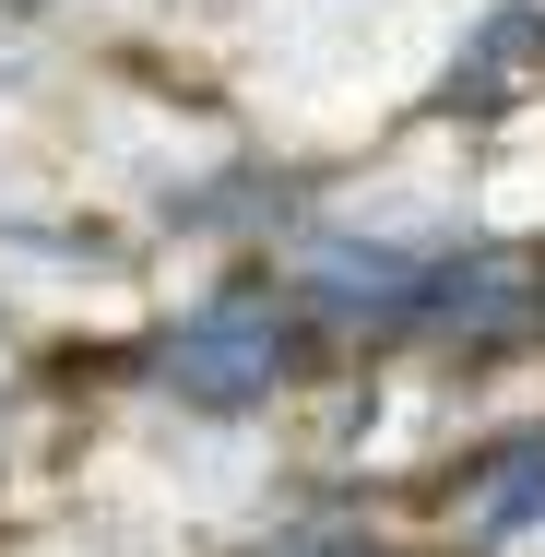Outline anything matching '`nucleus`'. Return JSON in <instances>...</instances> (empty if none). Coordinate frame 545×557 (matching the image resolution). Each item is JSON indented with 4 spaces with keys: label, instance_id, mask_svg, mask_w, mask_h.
I'll return each instance as SVG.
<instances>
[{
    "label": "nucleus",
    "instance_id": "1",
    "mask_svg": "<svg viewBox=\"0 0 545 557\" xmlns=\"http://www.w3.org/2000/svg\"><path fill=\"white\" fill-rule=\"evenodd\" d=\"M48 368H96L84 404H131V416H190V428H297L344 380L332 333L285 297L273 261H225L166 285L119 344H72Z\"/></svg>",
    "mask_w": 545,
    "mask_h": 557
},
{
    "label": "nucleus",
    "instance_id": "2",
    "mask_svg": "<svg viewBox=\"0 0 545 557\" xmlns=\"http://www.w3.org/2000/svg\"><path fill=\"white\" fill-rule=\"evenodd\" d=\"M392 119L450 131V143H474V154L545 131V0H450L428 72L404 84Z\"/></svg>",
    "mask_w": 545,
    "mask_h": 557
},
{
    "label": "nucleus",
    "instance_id": "3",
    "mask_svg": "<svg viewBox=\"0 0 545 557\" xmlns=\"http://www.w3.org/2000/svg\"><path fill=\"white\" fill-rule=\"evenodd\" d=\"M0 474H12V450H0Z\"/></svg>",
    "mask_w": 545,
    "mask_h": 557
}]
</instances>
